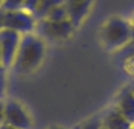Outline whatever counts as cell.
<instances>
[{"mask_svg":"<svg viewBox=\"0 0 134 129\" xmlns=\"http://www.w3.org/2000/svg\"><path fill=\"white\" fill-rule=\"evenodd\" d=\"M46 52H47V46L43 38H41L34 32L22 34L12 70L20 75L36 71L42 65L46 57Z\"/></svg>","mask_w":134,"mask_h":129,"instance_id":"6da1fadb","label":"cell"},{"mask_svg":"<svg viewBox=\"0 0 134 129\" xmlns=\"http://www.w3.org/2000/svg\"><path fill=\"white\" fill-rule=\"evenodd\" d=\"M105 49L115 51L127 46L133 38V27L121 16H113L104 23L100 32Z\"/></svg>","mask_w":134,"mask_h":129,"instance_id":"7a4b0ae2","label":"cell"},{"mask_svg":"<svg viewBox=\"0 0 134 129\" xmlns=\"http://www.w3.org/2000/svg\"><path fill=\"white\" fill-rule=\"evenodd\" d=\"M75 29L76 28L70 19L62 20V22H51L43 18V19L37 20L34 33L38 34L41 38H43L44 41L60 42V41H65L71 37Z\"/></svg>","mask_w":134,"mask_h":129,"instance_id":"3957f363","label":"cell"},{"mask_svg":"<svg viewBox=\"0 0 134 129\" xmlns=\"http://www.w3.org/2000/svg\"><path fill=\"white\" fill-rule=\"evenodd\" d=\"M22 34L12 29L0 30V66L4 71L12 70L20 43Z\"/></svg>","mask_w":134,"mask_h":129,"instance_id":"277c9868","label":"cell"},{"mask_svg":"<svg viewBox=\"0 0 134 129\" xmlns=\"http://www.w3.org/2000/svg\"><path fill=\"white\" fill-rule=\"evenodd\" d=\"M18 129H33V119L27 108L19 100L9 99L5 101V121Z\"/></svg>","mask_w":134,"mask_h":129,"instance_id":"5b68a950","label":"cell"},{"mask_svg":"<svg viewBox=\"0 0 134 129\" xmlns=\"http://www.w3.org/2000/svg\"><path fill=\"white\" fill-rule=\"evenodd\" d=\"M37 25V19L25 10H5L4 28L15 30L20 34L33 33Z\"/></svg>","mask_w":134,"mask_h":129,"instance_id":"8992f818","label":"cell"},{"mask_svg":"<svg viewBox=\"0 0 134 129\" xmlns=\"http://www.w3.org/2000/svg\"><path fill=\"white\" fill-rule=\"evenodd\" d=\"M63 4L66 7L68 19L77 29L89 16L90 10L94 5V0H65Z\"/></svg>","mask_w":134,"mask_h":129,"instance_id":"52a82bcc","label":"cell"},{"mask_svg":"<svg viewBox=\"0 0 134 129\" xmlns=\"http://www.w3.org/2000/svg\"><path fill=\"white\" fill-rule=\"evenodd\" d=\"M115 108L123 114L132 124L134 123V92L130 86L127 85L119 91L116 100H115Z\"/></svg>","mask_w":134,"mask_h":129,"instance_id":"ba28073f","label":"cell"},{"mask_svg":"<svg viewBox=\"0 0 134 129\" xmlns=\"http://www.w3.org/2000/svg\"><path fill=\"white\" fill-rule=\"evenodd\" d=\"M101 124L106 129H130L133 124L113 105L104 116H101Z\"/></svg>","mask_w":134,"mask_h":129,"instance_id":"9c48e42d","label":"cell"},{"mask_svg":"<svg viewBox=\"0 0 134 129\" xmlns=\"http://www.w3.org/2000/svg\"><path fill=\"white\" fill-rule=\"evenodd\" d=\"M65 0H39L38 1V7L36 9V13H34V18L39 20V19H43L47 16V14L52 10L54 7L63 4Z\"/></svg>","mask_w":134,"mask_h":129,"instance_id":"30bf717a","label":"cell"},{"mask_svg":"<svg viewBox=\"0 0 134 129\" xmlns=\"http://www.w3.org/2000/svg\"><path fill=\"white\" fill-rule=\"evenodd\" d=\"M46 19H48V20H51V22H62V20L68 19V14H67L65 4H61V5L54 7L52 10L47 14Z\"/></svg>","mask_w":134,"mask_h":129,"instance_id":"8fae6325","label":"cell"},{"mask_svg":"<svg viewBox=\"0 0 134 129\" xmlns=\"http://www.w3.org/2000/svg\"><path fill=\"white\" fill-rule=\"evenodd\" d=\"M101 128V116H92L89 120L83 121L82 124H80L79 127H76L75 129H100Z\"/></svg>","mask_w":134,"mask_h":129,"instance_id":"7c38bea8","label":"cell"},{"mask_svg":"<svg viewBox=\"0 0 134 129\" xmlns=\"http://www.w3.org/2000/svg\"><path fill=\"white\" fill-rule=\"evenodd\" d=\"M23 4H24V0H4L0 8L4 10H19L22 9Z\"/></svg>","mask_w":134,"mask_h":129,"instance_id":"4fadbf2b","label":"cell"},{"mask_svg":"<svg viewBox=\"0 0 134 129\" xmlns=\"http://www.w3.org/2000/svg\"><path fill=\"white\" fill-rule=\"evenodd\" d=\"M38 1L39 0H24V4H23L22 9L25 10L27 13H29L30 15H34L36 9L38 7Z\"/></svg>","mask_w":134,"mask_h":129,"instance_id":"5bb4252c","label":"cell"},{"mask_svg":"<svg viewBox=\"0 0 134 129\" xmlns=\"http://www.w3.org/2000/svg\"><path fill=\"white\" fill-rule=\"evenodd\" d=\"M4 70H0V98L3 99L4 92H5V80H4Z\"/></svg>","mask_w":134,"mask_h":129,"instance_id":"9a60e30c","label":"cell"},{"mask_svg":"<svg viewBox=\"0 0 134 129\" xmlns=\"http://www.w3.org/2000/svg\"><path fill=\"white\" fill-rule=\"evenodd\" d=\"M5 121V101L0 98V125Z\"/></svg>","mask_w":134,"mask_h":129,"instance_id":"2e32d148","label":"cell"},{"mask_svg":"<svg viewBox=\"0 0 134 129\" xmlns=\"http://www.w3.org/2000/svg\"><path fill=\"white\" fill-rule=\"evenodd\" d=\"M127 70L130 74H134V54L127 61Z\"/></svg>","mask_w":134,"mask_h":129,"instance_id":"e0dca14e","label":"cell"},{"mask_svg":"<svg viewBox=\"0 0 134 129\" xmlns=\"http://www.w3.org/2000/svg\"><path fill=\"white\" fill-rule=\"evenodd\" d=\"M4 14H5V10L0 8V30L4 29Z\"/></svg>","mask_w":134,"mask_h":129,"instance_id":"ac0fdd59","label":"cell"},{"mask_svg":"<svg viewBox=\"0 0 134 129\" xmlns=\"http://www.w3.org/2000/svg\"><path fill=\"white\" fill-rule=\"evenodd\" d=\"M0 129H18V128H15V127H13V125H9V124H7V123H4V124L0 125Z\"/></svg>","mask_w":134,"mask_h":129,"instance_id":"d6986e66","label":"cell"},{"mask_svg":"<svg viewBox=\"0 0 134 129\" xmlns=\"http://www.w3.org/2000/svg\"><path fill=\"white\" fill-rule=\"evenodd\" d=\"M48 129H68V128L63 127V125H53V127H51V128H48Z\"/></svg>","mask_w":134,"mask_h":129,"instance_id":"ffe728a7","label":"cell"},{"mask_svg":"<svg viewBox=\"0 0 134 129\" xmlns=\"http://www.w3.org/2000/svg\"><path fill=\"white\" fill-rule=\"evenodd\" d=\"M129 23H130V25H132V27H134V13L132 14V16H130V19H129Z\"/></svg>","mask_w":134,"mask_h":129,"instance_id":"44dd1931","label":"cell"},{"mask_svg":"<svg viewBox=\"0 0 134 129\" xmlns=\"http://www.w3.org/2000/svg\"><path fill=\"white\" fill-rule=\"evenodd\" d=\"M129 86H130V89H132V90H133V92H134V80L130 83H129Z\"/></svg>","mask_w":134,"mask_h":129,"instance_id":"7402d4cb","label":"cell"},{"mask_svg":"<svg viewBox=\"0 0 134 129\" xmlns=\"http://www.w3.org/2000/svg\"><path fill=\"white\" fill-rule=\"evenodd\" d=\"M4 3V0H0V7H1V4Z\"/></svg>","mask_w":134,"mask_h":129,"instance_id":"603a6c76","label":"cell"},{"mask_svg":"<svg viewBox=\"0 0 134 129\" xmlns=\"http://www.w3.org/2000/svg\"><path fill=\"white\" fill-rule=\"evenodd\" d=\"M100 129H106V128H105V127H103V124H101V128H100Z\"/></svg>","mask_w":134,"mask_h":129,"instance_id":"cb8c5ba5","label":"cell"},{"mask_svg":"<svg viewBox=\"0 0 134 129\" xmlns=\"http://www.w3.org/2000/svg\"><path fill=\"white\" fill-rule=\"evenodd\" d=\"M130 129H134V128H133V127H132V128H130Z\"/></svg>","mask_w":134,"mask_h":129,"instance_id":"d4e9b609","label":"cell"},{"mask_svg":"<svg viewBox=\"0 0 134 129\" xmlns=\"http://www.w3.org/2000/svg\"><path fill=\"white\" fill-rule=\"evenodd\" d=\"M133 128H134V123H133Z\"/></svg>","mask_w":134,"mask_h":129,"instance_id":"484cf974","label":"cell"}]
</instances>
